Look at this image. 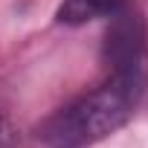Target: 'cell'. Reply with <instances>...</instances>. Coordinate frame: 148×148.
Instances as JSON below:
<instances>
[{"label": "cell", "mask_w": 148, "mask_h": 148, "mask_svg": "<svg viewBox=\"0 0 148 148\" xmlns=\"http://www.w3.org/2000/svg\"><path fill=\"white\" fill-rule=\"evenodd\" d=\"M136 93L105 82L102 87L73 99L61 110H55L38 131L44 148H87L99 139L116 134L139 108Z\"/></svg>", "instance_id": "1"}, {"label": "cell", "mask_w": 148, "mask_h": 148, "mask_svg": "<svg viewBox=\"0 0 148 148\" xmlns=\"http://www.w3.org/2000/svg\"><path fill=\"white\" fill-rule=\"evenodd\" d=\"M0 148H3V122H0Z\"/></svg>", "instance_id": "4"}, {"label": "cell", "mask_w": 148, "mask_h": 148, "mask_svg": "<svg viewBox=\"0 0 148 148\" xmlns=\"http://www.w3.org/2000/svg\"><path fill=\"white\" fill-rule=\"evenodd\" d=\"M125 6H128V0H64L55 18L64 26H82L99 18H113Z\"/></svg>", "instance_id": "3"}, {"label": "cell", "mask_w": 148, "mask_h": 148, "mask_svg": "<svg viewBox=\"0 0 148 148\" xmlns=\"http://www.w3.org/2000/svg\"><path fill=\"white\" fill-rule=\"evenodd\" d=\"M102 64L108 70L105 82H113L136 96L145 93L148 35H145V21L134 6H125L110 18V26L102 44Z\"/></svg>", "instance_id": "2"}]
</instances>
